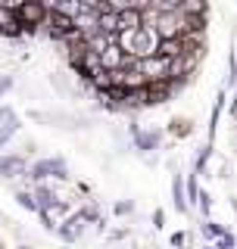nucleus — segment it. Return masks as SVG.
I'll use <instances>...</instances> for the list:
<instances>
[{
	"mask_svg": "<svg viewBox=\"0 0 237 249\" xmlns=\"http://www.w3.org/2000/svg\"><path fill=\"white\" fill-rule=\"evenodd\" d=\"M16 16H19L25 25H38V22H44L50 13H47V3H41V0H22Z\"/></svg>",
	"mask_w": 237,
	"mask_h": 249,
	"instance_id": "f257e3e1",
	"label": "nucleus"
},
{
	"mask_svg": "<svg viewBox=\"0 0 237 249\" xmlns=\"http://www.w3.org/2000/svg\"><path fill=\"white\" fill-rule=\"evenodd\" d=\"M100 59H103V66H106V69H125V66H131V62H134V59L125 56V47L118 44V41L109 44L106 50L100 53Z\"/></svg>",
	"mask_w": 237,
	"mask_h": 249,
	"instance_id": "f03ea898",
	"label": "nucleus"
},
{
	"mask_svg": "<svg viewBox=\"0 0 237 249\" xmlns=\"http://www.w3.org/2000/svg\"><path fill=\"white\" fill-rule=\"evenodd\" d=\"M144 25V13L138 6H128V10H118V31H128V28H140Z\"/></svg>",
	"mask_w": 237,
	"mask_h": 249,
	"instance_id": "7ed1b4c3",
	"label": "nucleus"
},
{
	"mask_svg": "<svg viewBox=\"0 0 237 249\" xmlns=\"http://www.w3.org/2000/svg\"><path fill=\"white\" fill-rule=\"evenodd\" d=\"M0 31H16V22H13V13L6 10V6H0Z\"/></svg>",
	"mask_w": 237,
	"mask_h": 249,
	"instance_id": "20e7f679",
	"label": "nucleus"
},
{
	"mask_svg": "<svg viewBox=\"0 0 237 249\" xmlns=\"http://www.w3.org/2000/svg\"><path fill=\"white\" fill-rule=\"evenodd\" d=\"M181 10L194 13V16H203V0H181Z\"/></svg>",
	"mask_w": 237,
	"mask_h": 249,
	"instance_id": "39448f33",
	"label": "nucleus"
},
{
	"mask_svg": "<svg viewBox=\"0 0 237 249\" xmlns=\"http://www.w3.org/2000/svg\"><path fill=\"white\" fill-rule=\"evenodd\" d=\"M3 168H6V171H16V168H19V162H16V159H6Z\"/></svg>",
	"mask_w": 237,
	"mask_h": 249,
	"instance_id": "423d86ee",
	"label": "nucleus"
}]
</instances>
